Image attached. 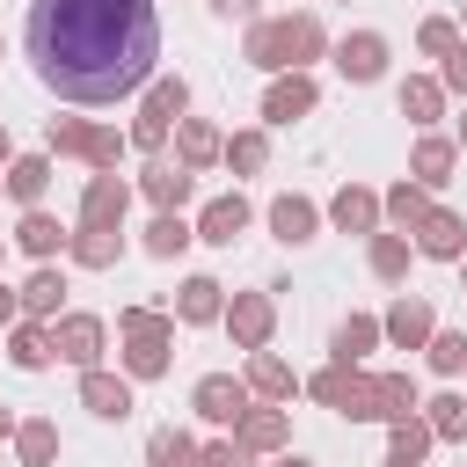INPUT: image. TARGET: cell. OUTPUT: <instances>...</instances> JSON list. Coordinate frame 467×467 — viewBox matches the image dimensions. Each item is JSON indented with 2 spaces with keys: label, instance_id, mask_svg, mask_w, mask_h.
<instances>
[{
  "label": "cell",
  "instance_id": "2e32d148",
  "mask_svg": "<svg viewBox=\"0 0 467 467\" xmlns=\"http://www.w3.org/2000/svg\"><path fill=\"white\" fill-rule=\"evenodd\" d=\"M270 234H277V241H306V234H314V204H306V197H277V204H270Z\"/></svg>",
  "mask_w": 467,
  "mask_h": 467
},
{
  "label": "cell",
  "instance_id": "7dc6e473",
  "mask_svg": "<svg viewBox=\"0 0 467 467\" xmlns=\"http://www.w3.org/2000/svg\"><path fill=\"white\" fill-rule=\"evenodd\" d=\"M15 314H22V299H15L7 285H0V321H15Z\"/></svg>",
  "mask_w": 467,
  "mask_h": 467
},
{
  "label": "cell",
  "instance_id": "5b68a950",
  "mask_svg": "<svg viewBox=\"0 0 467 467\" xmlns=\"http://www.w3.org/2000/svg\"><path fill=\"white\" fill-rule=\"evenodd\" d=\"M190 401H197V416H204V423H234V416H248V387H241L234 372H204Z\"/></svg>",
  "mask_w": 467,
  "mask_h": 467
},
{
  "label": "cell",
  "instance_id": "5bb4252c",
  "mask_svg": "<svg viewBox=\"0 0 467 467\" xmlns=\"http://www.w3.org/2000/svg\"><path fill=\"white\" fill-rule=\"evenodd\" d=\"M387 336H394L401 350H416V343L431 336V306H423V299H394V314H387Z\"/></svg>",
  "mask_w": 467,
  "mask_h": 467
},
{
  "label": "cell",
  "instance_id": "83f0119b",
  "mask_svg": "<svg viewBox=\"0 0 467 467\" xmlns=\"http://www.w3.org/2000/svg\"><path fill=\"white\" fill-rule=\"evenodd\" d=\"M387 219H401V226H423V219H431V197H423V182H401V190L387 197Z\"/></svg>",
  "mask_w": 467,
  "mask_h": 467
},
{
  "label": "cell",
  "instance_id": "9c48e42d",
  "mask_svg": "<svg viewBox=\"0 0 467 467\" xmlns=\"http://www.w3.org/2000/svg\"><path fill=\"white\" fill-rule=\"evenodd\" d=\"M241 226H248V204H241V197H212V204H204V219H197V241L234 248V241H241Z\"/></svg>",
  "mask_w": 467,
  "mask_h": 467
},
{
  "label": "cell",
  "instance_id": "816d5d0a",
  "mask_svg": "<svg viewBox=\"0 0 467 467\" xmlns=\"http://www.w3.org/2000/svg\"><path fill=\"white\" fill-rule=\"evenodd\" d=\"M387 467H409V460H387Z\"/></svg>",
  "mask_w": 467,
  "mask_h": 467
},
{
  "label": "cell",
  "instance_id": "f546056e",
  "mask_svg": "<svg viewBox=\"0 0 467 467\" xmlns=\"http://www.w3.org/2000/svg\"><path fill=\"white\" fill-rule=\"evenodd\" d=\"M343 416H350V423H372V416H379V379H365V372H350V394H343Z\"/></svg>",
  "mask_w": 467,
  "mask_h": 467
},
{
  "label": "cell",
  "instance_id": "bcb514c9",
  "mask_svg": "<svg viewBox=\"0 0 467 467\" xmlns=\"http://www.w3.org/2000/svg\"><path fill=\"white\" fill-rule=\"evenodd\" d=\"M445 80H452V88H460V95H467V44H460V51H452V58H445Z\"/></svg>",
  "mask_w": 467,
  "mask_h": 467
},
{
  "label": "cell",
  "instance_id": "f35d334b",
  "mask_svg": "<svg viewBox=\"0 0 467 467\" xmlns=\"http://www.w3.org/2000/svg\"><path fill=\"white\" fill-rule=\"evenodd\" d=\"M88 139H95V131H88L80 117H51V146H58V153H88Z\"/></svg>",
  "mask_w": 467,
  "mask_h": 467
},
{
  "label": "cell",
  "instance_id": "30bf717a",
  "mask_svg": "<svg viewBox=\"0 0 467 467\" xmlns=\"http://www.w3.org/2000/svg\"><path fill=\"white\" fill-rule=\"evenodd\" d=\"M95 350H102V321L95 314H66L58 321V358H73V365L95 372Z\"/></svg>",
  "mask_w": 467,
  "mask_h": 467
},
{
  "label": "cell",
  "instance_id": "f5cc1de1",
  "mask_svg": "<svg viewBox=\"0 0 467 467\" xmlns=\"http://www.w3.org/2000/svg\"><path fill=\"white\" fill-rule=\"evenodd\" d=\"M285 467H306V460H285Z\"/></svg>",
  "mask_w": 467,
  "mask_h": 467
},
{
  "label": "cell",
  "instance_id": "ee69618b",
  "mask_svg": "<svg viewBox=\"0 0 467 467\" xmlns=\"http://www.w3.org/2000/svg\"><path fill=\"white\" fill-rule=\"evenodd\" d=\"M88 161H95V168H117V131H95V139H88Z\"/></svg>",
  "mask_w": 467,
  "mask_h": 467
},
{
  "label": "cell",
  "instance_id": "ba28073f",
  "mask_svg": "<svg viewBox=\"0 0 467 467\" xmlns=\"http://www.w3.org/2000/svg\"><path fill=\"white\" fill-rule=\"evenodd\" d=\"M306 109H314V80H306V73L270 80V95H263V117H270V124H292V117H306Z\"/></svg>",
  "mask_w": 467,
  "mask_h": 467
},
{
  "label": "cell",
  "instance_id": "44dd1931",
  "mask_svg": "<svg viewBox=\"0 0 467 467\" xmlns=\"http://www.w3.org/2000/svg\"><path fill=\"white\" fill-rule=\"evenodd\" d=\"M182 248H190V226H182L175 212H161V219L146 226V255H161V263H168V255H182Z\"/></svg>",
  "mask_w": 467,
  "mask_h": 467
},
{
  "label": "cell",
  "instance_id": "4316f807",
  "mask_svg": "<svg viewBox=\"0 0 467 467\" xmlns=\"http://www.w3.org/2000/svg\"><path fill=\"white\" fill-rule=\"evenodd\" d=\"M212 153H219V131L197 124V117H182V168H204Z\"/></svg>",
  "mask_w": 467,
  "mask_h": 467
},
{
  "label": "cell",
  "instance_id": "e575fe53",
  "mask_svg": "<svg viewBox=\"0 0 467 467\" xmlns=\"http://www.w3.org/2000/svg\"><path fill=\"white\" fill-rule=\"evenodd\" d=\"M15 365H22V372L51 365V336H44V328H15Z\"/></svg>",
  "mask_w": 467,
  "mask_h": 467
},
{
  "label": "cell",
  "instance_id": "7402d4cb",
  "mask_svg": "<svg viewBox=\"0 0 467 467\" xmlns=\"http://www.w3.org/2000/svg\"><path fill=\"white\" fill-rule=\"evenodd\" d=\"M248 387H255V394H270V401H285V394H292V372H285V358L255 350V365H248Z\"/></svg>",
  "mask_w": 467,
  "mask_h": 467
},
{
  "label": "cell",
  "instance_id": "3957f363",
  "mask_svg": "<svg viewBox=\"0 0 467 467\" xmlns=\"http://www.w3.org/2000/svg\"><path fill=\"white\" fill-rule=\"evenodd\" d=\"M124 336H131V350H124V365L139 372V379H153V372H168V321L161 314H124Z\"/></svg>",
  "mask_w": 467,
  "mask_h": 467
},
{
  "label": "cell",
  "instance_id": "603a6c76",
  "mask_svg": "<svg viewBox=\"0 0 467 467\" xmlns=\"http://www.w3.org/2000/svg\"><path fill=\"white\" fill-rule=\"evenodd\" d=\"M117 248H124V241H117V234H102V226H80V241H73V255H80L88 270H109V263H117Z\"/></svg>",
  "mask_w": 467,
  "mask_h": 467
},
{
  "label": "cell",
  "instance_id": "681fc988",
  "mask_svg": "<svg viewBox=\"0 0 467 467\" xmlns=\"http://www.w3.org/2000/svg\"><path fill=\"white\" fill-rule=\"evenodd\" d=\"M0 431H15V416H7V409H0Z\"/></svg>",
  "mask_w": 467,
  "mask_h": 467
},
{
  "label": "cell",
  "instance_id": "d590c367",
  "mask_svg": "<svg viewBox=\"0 0 467 467\" xmlns=\"http://www.w3.org/2000/svg\"><path fill=\"white\" fill-rule=\"evenodd\" d=\"M423 445H431V423L401 416V423H394V460H409V467H416V460H423Z\"/></svg>",
  "mask_w": 467,
  "mask_h": 467
},
{
  "label": "cell",
  "instance_id": "7a4b0ae2",
  "mask_svg": "<svg viewBox=\"0 0 467 467\" xmlns=\"http://www.w3.org/2000/svg\"><path fill=\"white\" fill-rule=\"evenodd\" d=\"M314 51H321V22H314V15H292V22H263V29L248 36V58H255V66H292V73H299Z\"/></svg>",
  "mask_w": 467,
  "mask_h": 467
},
{
  "label": "cell",
  "instance_id": "4dcf8cb0",
  "mask_svg": "<svg viewBox=\"0 0 467 467\" xmlns=\"http://www.w3.org/2000/svg\"><path fill=\"white\" fill-rule=\"evenodd\" d=\"M445 175H452V146L445 139H423L416 146V182H445Z\"/></svg>",
  "mask_w": 467,
  "mask_h": 467
},
{
  "label": "cell",
  "instance_id": "f6af8a7d",
  "mask_svg": "<svg viewBox=\"0 0 467 467\" xmlns=\"http://www.w3.org/2000/svg\"><path fill=\"white\" fill-rule=\"evenodd\" d=\"M197 467H248V460H241V445H204Z\"/></svg>",
  "mask_w": 467,
  "mask_h": 467
},
{
  "label": "cell",
  "instance_id": "484cf974",
  "mask_svg": "<svg viewBox=\"0 0 467 467\" xmlns=\"http://www.w3.org/2000/svg\"><path fill=\"white\" fill-rule=\"evenodd\" d=\"M241 445H255V452L285 445V416H277V409H255V416H241Z\"/></svg>",
  "mask_w": 467,
  "mask_h": 467
},
{
  "label": "cell",
  "instance_id": "8992f818",
  "mask_svg": "<svg viewBox=\"0 0 467 467\" xmlns=\"http://www.w3.org/2000/svg\"><path fill=\"white\" fill-rule=\"evenodd\" d=\"M124 204H131V190H124L117 175H95V182H88V197H80V226L117 234V226H124Z\"/></svg>",
  "mask_w": 467,
  "mask_h": 467
},
{
  "label": "cell",
  "instance_id": "52a82bcc",
  "mask_svg": "<svg viewBox=\"0 0 467 467\" xmlns=\"http://www.w3.org/2000/svg\"><path fill=\"white\" fill-rule=\"evenodd\" d=\"M336 66H343L350 80H379V73H387V44H379L372 29H358V36L336 44Z\"/></svg>",
  "mask_w": 467,
  "mask_h": 467
},
{
  "label": "cell",
  "instance_id": "277c9868",
  "mask_svg": "<svg viewBox=\"0 0 467 467\" xmlns=\"http://www.w3.org/2000/svg\"><path fill=\"white\" fill-rule=\"evenodd\" d=\"M182 102H190L182 80H153V95H146V109H139V124H131V146H161L168 124L182 117Z\"/></svg>",
  "mask_w": 467,
  "mask_h": 467
},
{
  "label": "cell",
  "instance_id": "4fadbf2b",
  "mask_svg": "<svg viewBox=\"0 0 467 467\" xmlns=\"http://www.w3.org/2000/svg\"><path fill=\"white\" fill-rule=\"evenodd\" d=\"M416 234H423V255H445V263L467 248V219H452V212H431Z\"/></svg>",
  "mask_w": 467,
  "mask_h": 467
},
{
  "label": "cell",
  "instance_id": "60d3db41",
  "mask_svg": "<svg viewBox=\"0 0 467 467\" xmlns=\"http://www.w3.org/2000/svg\"><path fill=\"white\" fill-rule=\"evenodd\" d=\"M314 394H321L328 409H343V394H350V365H328V372L314 379Z\"/></svg>",
  "mask_w": 467,
  "mask_h": 467
},
{
  "label": "cell",
  "instance_id": "f907efd6",
  "mask_svg": "<svg viewBox=\"0 0 467 467\" xmlns=\"http://www.w3.org/2000/svg\"><path fill=\"white\" fill-rule=\"evenodd\" d=\"M0 153H7V124H0Z\"/></svg>",
  "mask_w": 467,
  "mask_h": 467
},
{
  "label": "cell",
  "instance_id": "7c38bea8",
  "mask_svg": "<svg viewBox=\"0 0 467 467\" xmlns=\"http://www.w3.org/2000/svg\"><path fill=\"white\" fill-rule=\"evenodd\" d=\"M226 321H234V343H241V350H263V336H270V299H255V292H241Z\"/></svg>",
  "mask_w": 467,
  "mask_h": 467
},
{
  "label": "cell",
  "instance_id": "74e56055",
  "mask_svg": "<svg viewBox=\"0 0 467 467\" xmlns=\"http://www.w3.org/2000/svg\"><path fill=\"white\" fill-rule=\"evenodd\" d=\"M401 117L431 124V117H438V88H431V80H409V88H401Z\"/></svg>",
  "mask_w": 467,
  "mask_h": 467
},
{
  "label": "cell",
  "instance_id": "6da1fadb",
  "mask_svg": "<svg viewBox=\"0 0 467 467\" xmlns=\"http://www.w3.org/2000/svg\"><path fill=\"white\" fill-rule=\"evenodd\" d=\"M29 66L66 102H117L161 58L153 0H29Z\"/></svg>",
  "mask_w": 467,
  "mask_h": 467
},
{
  "label": "cell",
  "instance_id": "8fae6325",
  "mask_svg": "<svg viewBox=\"0 0 467 467\" xmlns=\"http://www.w3.org/2000/svg\"><path fill=\"white\" fill-rule=\"evenodd\" d=\"M80 401H88L95 416H109V423H124V416H131V387H124V379H109V372H88V379H80Z\"/></svg>",
  "mask_w": 467,
  "mask_h": 467
},
{
  "label": "cell",
  "instance_id": "8d00e7d4",
  "mask_svg": "<svg viewBox=\"0 0 467 467\" xmlns=\"http://www.w3.org/2000/svg\"><path fill=\"white\" fill-rule=\"evenodd\" d=\"M431 431H438V438H460V431H467V401H460V394H438V401H431Z\"/></svg>",
  "mask_w": 467,
  "mask_h": 467
},
{
  "label": "cell",
  "instance_id": "7bdbcfd3",
  "mask_svg": "<svg viewBox=\"0 0 467 467\" xmlns=\"http://www.w3.org/2000/svg\"><path fill=\"white\" fill-rule=\"evenodd\" d=\"M226 161H234V168H263V139H255V131H241V139L226 146Z\"/></svg>",
  "mask_w": 467,
  "mask_h": 467
},
{
  "label": "cell",
  "instance_id": "db71d44e",
  "mask_svg": "<svg viewBox=\"0 0 467 467\" xmlns=\"http://www.w3.org/2000/svg\"><path fill=\"white\" fill-rule=\"evenodd\" d=\"M460 139H467V124H460Z\"/></svg>",
  "mask_w": 467,
  "mask_h": 467
},
{
  "label": "cell",
  "instance_id": "cb8c5ba5",
  "mask_svg": "<svg viewBox=\"0 0 467 467\" xmlns=\"http://www.w3.org/2000/svg\"><path fill=\"white\" fill-rule=\"evenodd\" d=\"M175 314H182V321H212V314H219V285H212V277H190L182 299H175Z\"/></svg>",
  "mask_w": 467,
  "mask_h": 467
},
{
  "label": "cell",
  "instance_id": "ab89813d",
  "mask_svg": "<svg viewBox=\"0 0 467 467\" xmlns=\"http://www.w3.org/2000/svg\"><path fill=\"white\" fill-rule=\"evenodd\" d=\"M431 365L438 372H460L467 365V336H431Z\"/></svg>",
  "mask_w": 467,
  "mask_h": 467
},
{
  "label": "cell",
  "instance_id": "ffe728a7",
  "mask_svg": "<svg viewBox=\"0 0 467 467\" xmlns=\"http://www.w3.org/2000/svg\"><path fill=\"white\" fill-rule=\"evenodd\" d=\"M372 219H379V197H372V190H343V197H336V226H343V234H365Z\"/></svg>",
  "mask_w": 467,
  "mask_h": 467
},
{
  "label": "cell",
  "instance_id": "d6a6232c",
  "mask_svg": "<svg viewBox=\"0 0 467 467\" xmlns=\"http://www.w3.org/2000/svg\"><path fill=\"white\" fill-rule=\"evenodd\" d=\"M372 270H379V277H401V270H409V241H401V234H379V241H372Z\"/></svg>",
  "mask_w": 467,
  "mask_h": 467
},
{
  "label": "cell",
  "instance_id": "d4e9b609",
  "mask_svg": "<svg viewBox=\"0 0 467 467\" xmlns=\"http://www.w3.org/2000/svg\"><path fill=\"white\" fill-rule=\"evenodd\" d=\"M379 416H394V423L416 416V379H409V372H387V379H379Z\"/></svg>",
  "mask_w": 467,
  "mask_h": 467
},
{
  "label": "cell",
  "instance_id": "d6986e66",
  "mask_svg": "<svg viewBox=\"0 0 467 467\" xmlns=\"http://www.w3.org/2000/svg\"><path fill=\"white\" fill-rule=\"evenodd\" d=\"M44 182H51V161H44V153H29V161H15V168H7V190H15L22 204H36V197H44Z\"/></svg>",
  "mask_w": 467,
  "mask_h": 467
},
{
  "label": "cell",
  "instance_id": "f1b7e54d",
  "mask_svg": "<svg viewBox=\"0 0 467 467\" xmlns=\"http://www.w3.org/2000/svg\"><path fill=\"white\" fill-rule=\"evenodd\" d=\"M22 248H29V255H51V248H66L58 219H51V212H29V219H22Z\"/></svg>",
  "mask_w": 467,
  "mask_h": 467
},
{
  "label": "cell",
  "instance_id": "b9f144b4",
  "mask_svg": "<svg viewBox=\"0 0 467 467\" xmlns=\"http://www.w3.org/2000/svg\"><path fill=\"white\" fill-rule=\"evenodd\" d=\"M423 51H438V58H452V51H460V36H452V22H423Z\"/></svg>",
  "mask_w": 467,
  "mask_h": 467
},
{
  "label": "cell",
  "instance_id": "836d02e7",
  "mask_svg": "<svg viewBox=\"0 0 467 467\" xmlns=\"http://www.w3.org/2000/svg\"><path fill=\"white\" fill-rule=\"evenodd\" d=\"M58 292H66V285H58V270H36V277L22 285V306H29V314H51V306H58Z\"/></svg>",
  "mask_w": 467,
  "mask_h": 467
},
{
  "label": "cell",
  "instance_id": "ac0fdd59",
  "mask_svg": "<svg viewBox=\"0 0 467 467\" xmlns=\"http://www.w3.org/2000/svg\"><path fill=\"white\" fill-rule=\"evenodd\" d=\"M146 460L153 467H197V445H190V431H153L146 438Z\"/></svg>",
  "mask_w": 467,
  "mask_h": 467
},
{
  "label": "cell",
  "instance_id": "c3c4849f",
  "mask_svg": "<svg viewBox=\"0 0 467 467\" xmlns=\"http://www.w3.org/2000/svg\"><path fill=\"white\" fill-rule=\"evenodd\" d=\"M219 15H255V0H219Z\"/></svg>",
  "mask_w": 467,
  "mask_h": 467
},
{
  "label": "cell",
  "instance_id": "1f68e13d",
  "mask_svg": "<svg viewBox=\"0 0 467 467\" xmlns=\"http://www.w3.org/2000/svg\"><path fill=\"white\" fill-rule=\"evenodd\" d=\"M15 438H22V460H29V467H51V452H58V431H51V423H22Z\"/></svg>",
  "mask_w": 467,
  "mask_h": 467
},
{
  "label": "cell",
  "instance_id": "e0dca14e",
  "mask_svg": "<svg viewBox=\"0 0 467 467\" xmlns=\"http://www.w3.org/2000/svg\"><path fill=\"white\" fill-rule=\"evenodd\" d=\"M379 343V321H365V314H350L343 328H336V365H358L365 350Z\"/></svg>",
  "mask_w": 467,
  "mask_h": 467
},
{
  "label": "cell",
  "instance_id": "9a60e30c",
  "mask_svg": "<svg viewBox=\"0 0 467 467\" xmlns=\"http://www.w3.org/2000/svg\"><path fill=\"white\" fill-rule=\"evenodd\" d=\"M146 197H153L161 212H175V204L190 197V168H168V161H153V168H146Z\"/></svg>",
  "mask_w": 467,
  "mask_h": 467
}]
</instances>
